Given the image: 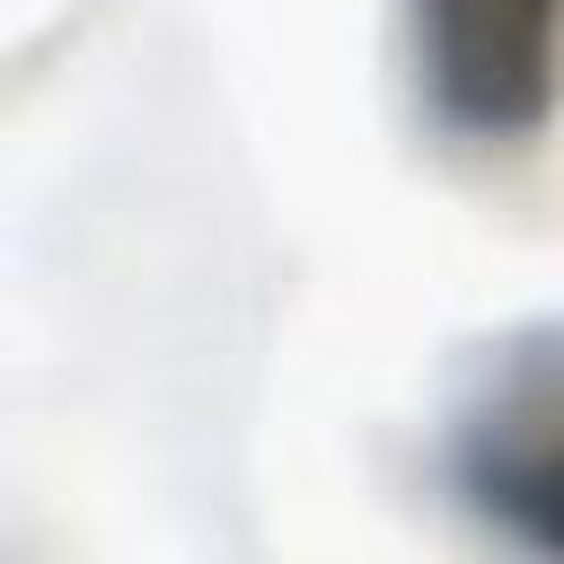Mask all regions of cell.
<instances>
[{
	"mask_svg": "<svg viewBox=\"0 0 564 564\" xmlns=\"http://www.w3.org/2000/svg\"><path fill=\"white\" fill-rule=\"evenodd\" d=\"M467 485H476V502H485L511 538L564 555V370L520 379V388L476 423V441H467Z\"/></svg>",
	"mask_w": 564,
	"mask_h": 564,
	"instance_id": "2",
	"label": "cell"
},
{
	"mask_svg": "<svg viewBox=\"0 0 564 564\" xmlns=\"http://www.w3.org/2000/svg\"><path fill=\"white\" fill-rule=\"evenodd\" d=\"M432 115L467 141H520L564 88V0H414Z\"/></svg>",
	"mask_w": 564,
	"mask_h": 564,
	"instance_id": "1",
	"label": "cell"
}]
</instances>
